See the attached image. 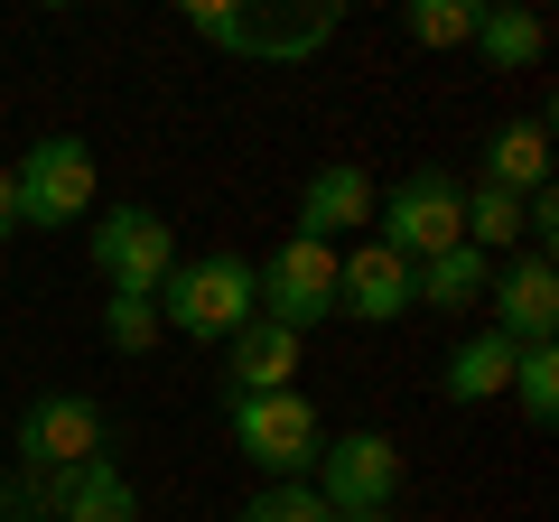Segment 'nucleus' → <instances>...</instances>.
<instances>
[{
  "mask_svg": "<svg viewBox=\"0 0 559 522\" xmlns=\"http://www.w3.org/2000/svg\"><path fill=\"white\" fill-rule=\"evenodd\" d=\"M205 47L224 57H252V66H308L326 38L345 28L336 0H187L178 10Z\"/></svg>",
  "mask_w": 559,
  "mask_h": 522,
  "instance_id": "1",
  "label": "nucleus"
},
{
  "mask_svg": "<svg viewBox=\"0 0 559 522\" xmlns=\"http://www.w3.org/2000/svg\"><path fill=\"white\" fill-rule=\"evenodd\" d=\"M261 308H252V261L242 252H197V261H178L168 271V289H159V336H187V345H234L242 327H252Z\"/></svg>",
  "mask_w": 559,
  "mask_h": 522,
  "instance_id": "2",
  "label": "nucleus"
},
{
  "mask_svg": "<svg viewBox=\"0 0 559 522\" xmlns=\"http://www.w3.org/2000/svg\"><path fill=\"white\" fill-rule=\"evenodd\" d=\"M224 429L261 466V485H308V466L326 448V411L308 402L299 382L289 392H224Z\"/></svg>",
  "mask_w": 559,
  "mask_h": 522,
  "instance_id": "3",
  "label": "nucleus"
},
{
  "mask_svg": "<svg viewBox=\"0 0 559 522\" xmlns=\"http://www.w3.org/2000/svg\"><path fill=\"white\" fill-rule=\"evenodd\" d=\"M373 242L401 252V261H429V252H448V242H466V178L448 159L401 168L373 197Z\"/></svg>",
  "mask_w": 559,
  "mask_h": 522,
  "instance_id": "4",
  "label": "nucleus"
},
{
  "mask_svg": "<svg viewBox=\"0 0 559 522\" xmlns=\"http://www.w3.org/2000/svg\"><path fill=\"white\" fill-rule=\"evenodd\" d=\"M84 261H94V281L112 289V299H159L187 252H178V224H168L159 205H103V215L84 224Z\"/></svg>",
  "mask_w": 559,
  "mask_h": 522,
  "instance_id": "5",
  "label": "nucleus"
},
{
  "mask_svg": "<svg viewBox=\"0 0 559 522\" xmlns=\"http://www.w3.org/2000/svg\"><path fill=\"white\" fill-rule=\"evenodd\" d=\"M10 197H20V234H57V224H84L103 197L94 178V141H75V131H47V141H28V159L10 168Z\"/></svg>",
  "mask_w": 559,
  "mask_h": 522,
  "instance_id": "6",
  "label": "nucleus"
},
{
  "mask_svg": "<svg viewBox=\"0 0 559 522\" xmlns=\"http://www.w3.org/2000/svg\"><path fill=\"white\" fill-rule=\"evenodd\" d=\"M112 448V411L94 392H28L20 402V429H10V466L28 476H66V466L103 458Z\"/></svg>",
  "mask_w": 559,
  "mask_h": 522,
  "instance_id": "7",
  "label": "nucleus"
},
{
  "mask_svg": "<svg viewBox=\"0 0 559 522\" xmlns=\"http://www.w3.org/2000/svg\"><path fill=\"white\" fill-rule=\"evenodd\" d=\"M308 495L326 513H392L401 503V439L392 429H326L318 466H308Z\"/></svg>",
  "mask_w": 559,
  "mask_h": 522,
  "instance_id": "8",
  "label": "nucleus"
},
{
  "mask_svg": "<svg viewBox=\"0 0 559 522\" xmlns=\"http://www.w3.org/2000/svg\"><path fill=\"white\" fill-rule=\"evenodd\" d=\"M252 308L271 327H289V336H318L336 318V252L308 234L271 242V261H252Z\"/></svg>",
  "mask_w": 559,
  "mask_h": 522,
  "instance_id": "9",
  "label": "nucleus"
},
{
  "mask_svg": "<svg viewBox=\"0 0 559 522\" xmlns=\"http://www.w3.org/2000/svg\"><path fill=\"white\" fill-rule=\"evenodd\" d=\"M485 327H495L503 345H559V271H550V252H513V261H495Z\"/></svg>",
  "mask_w": 559,
  "mask_h": 522,
  "instance_id": "10",
  "label": "nucleus"
},
{
  "mask_svg": "<svg viewBox=\"0 0 559 522\" xmlns=\"http://www.w3.org/2000/svg\"><path fill=\"white\" fill-rule=\"evenodd\" d=\"M373 197H382V187L364 178V159H326V168H308L299 224H289V234H308V242H326V252H345V242H364V224H373Z\"/></svg>",
  "mask_w": 559,
  "mask_h": 522,
  "instance_id": "11",
  "label": "nucleus"
},
{
  "mask_svg": "<svg viewBox=\"0 0 559 522\" xmlns=\"http://www.w3.org/2000/svg\"><path fill=\"white\" fill-rule=\"evenodd\" d=\"M336 318H355V327H401V318H411V261L382 252L373 234L345 242V252H336Z\"/></svg>",
  "mask_w": 559,
  "mask_h": 522,
  "instance_id": "12",
  "label": "nucleus"
},
{
  "mask_svg": "<svg viewBox=\"0 0 559 522\" xmlns=\"http://www.w3.org/2000/svg\"><path fill=\"white\" fill-rule=\"evenodd\" d=\"M47 522H140L131 466L103 448V458H84V466H66V476H47Z\"/></svg>",
  "mask_w": 559,
  "mask_h": 522,
  "instance_id": "13",
  "label": "nucleus"
},
{
  "mask_svg": "<svg viewBox=\"0 0 559 522\" xmlns=\"http://www.w3.org/2000/svg\"><path fill=\"white\" fill-rule=\"evenodd\" d=\"M495 197H532V187H550V112H513L485 131V178Z\"/></svg>",
  "mask_w": 559,
  "mask_h": 522,
  "instance_id": "14",
  "label": "nucleus"
},
{
  "mask_svg": "<svg viewBox=\"0 0 559 522\" xmlns=\"http://www.w3.org/2000/svg\"><path fill=\"white\" fill-rule=\"evenodd\" d=\"M485 289H495V261L476 242H448V252L411 261V308H429V318H466V308H485Z\"/></svg>",
  "mask_w": 559,
  "mask_h": 522,
  "instance_id": "15",
  "label": "nucleus"
},
{
  "mask_svg": "<svg viewBox=\"0 0 559 522\" xmlns=\"http://www.w3.org/2000/svg\"><path fill=\"white\" fill-rule=\"evenodd\" d=\"M299 355H308V336L252 318L234 345H224V392H289V382H299Z\"/></svg>",
  "mask_w": 559,
  "mask_h": 522,
  "instance_id": "16",
  "label": "nucleus"
},
{
  "mask_svg": "<svg viewBox=\"0 0 559 522\" xmlns=\"http://www.w3.org/2000/svg\"><path fill=\"white\" fill-rule=\"evenodd\" d=\"M466 47H476L495 75H532L540 47H550V20H540L532 0H485V10H476V38H466Z\"/></svg>",
  "mask_w": 559,
  "mask_h": 522,
  "instance_id": "17",
  "label": "nucleus"
},
{
  "mask_svg": "<svg viewBox=\"0 0 559 522\" xmlns=\"http://www.w3.org/2000/svg\"><path fill=\"white\" fill-rule=\"evenodd\" d=\"M513 355H522V345H503L495 327H476V336H466L457 355L439 364V392H448L457 411H485V402H503V392H513Z\"/></svg>",
  "mask_w": 559,
  "mask_h": 522,
  "instance_id": "18",
  "label": "nucleus"
},
{
  "mask_svg": "<svg viewBox=\"0 0 559 522\" xmlns=\"http://www.w3.org/2000/svg\"><path fill=\"white\" fill-rule=\"evenodd\" d=\"M476 10L485 0H411V10H401V38L429 47V57H439V47H466L476 38Z\"/></svg>",
  "mask_w": 559,
  "mask_h": 522,
  "instance_id": "19",
  "label": "nucleus"
},
{
  "mask_svg": "<svg viewBox=\"0 0 559 522\" xmlns=\"http://www.w3.org/2000/svg\"><path fill=\"white\" fill-rule=\"evenodd\" d=\"M513 402H522L532 429L559 420V345H522V355H513Z\"/></svg>",
  "mask_w": 559,
  "mask_h": 522,
  "instance_id": "20",
  "label": "nucleus"
},
{
  "mask_svg": "<svg viewBox=\"0 0 559 522\" xmlns=\"http://www.w3.org/2000/svg\"><path fill=\"white\" fill-rule=\"evenodd\" d=\"M466 242H476L485 261L513 252L522 242V197H495V187H466Z\"/></svg>",
  "mask_w": 559,
  "mask_h": 522,
  "instance_id": "21",
  "label": "nucleus"
},
{
  "mask_svg": "<svg viewBox=\"0 0 559 522\" xmlns=\"http://www.w3.org/2000/svg\"><path fill=\"white\" fill-rule=\"evenodd\" d=\"M103 345L112 355H150L159 345V299H103Z\"/></svg>",
  "mask_w": 559,
  "mask_h": 522,
  "instance_id": "22",
  "label": "nucleus"
},
{
  "mask_svg": "<svg viewBox=\"0 0 559 522\" xmlns=\"http://www.w3.org/2000/svg\"><path fill=\"white\" fill-rule=\"evenodd\" d=\"M234 522H336V513H326V503L308 495V485H261V495L242 503Z\"/></svg>",
  "mask_w": 559,
  "mask_h": 522,
  "instance_id": "23",
  "label": "nucleus"
},
{
  "mask_svg": "<svg viewBox=\"0 0 559 522\" xmlns=\"http://www.w3.org/2000/svg\"><path fill=\"white\" fill-rule=\"evenodd\" d=\"M0 522H47V476L0 466Z\"/></svg>",
  "mask_w": 559,
  "mask_h": 522,
  "instance_id": "24",
  "label": "nucleus"
},
{
  "mask_svg": "<svg viewBox=\"0 0 559 522\" xmlns=\"http://www.w3.org/2000/svg\"><path fill=\"white\" fill-rule=\"evenodd\" d=\"M0 242H20V197H10V168H0Z\"/></svg>",
  "mask_w": 559,
  "mask_h": 522,
  "instance_id": "25",
  "label": "nucleus"
},
{
  "mask_svg": "<svg viewBox=\"0 0 559 522\" xmlns=\"http://www.w3.org/2000/svg\"><path fill=\"white\" fill-rule=\"evenodd\" d=\"M336 522H401V513H336Z\"/></svg>",
  "mask_w": 559,
  "mask_h": 522,
  "instance_id": "26",
  "label": "nucleus"
}]
</instances>
